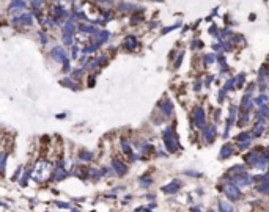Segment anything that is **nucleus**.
<instances>
[{
	"label": "nucleus",
	"instance_id": "f257e3e1",
	"mask_svg": "<svg viewBox=\"0 0 269 212\" xmlns=\"http://www.w3.org/2000/svg\"><path fill=\"white\" fill-rule=\"evenodd\" d=\"M52 170H54V165L49 162V160H38L35 163V167L32 168V179L38 184H43L46 182L47 179H51L52 176Z\"/></svg>",
	"mask_w": 269,
	"mask_h": 212
},
{
	"label": "nucleus",
	"instance_id": "f03ea898",
	"mask_svg": "<svg viewBox=\"0 0 269 212\" xmlns=\"http://www.w3.org/2000/svg\"><path fill=\"white\" fill-rule=\"evenodd\" d=\"M51 57L58 63H66L68 61V54H66V51L63 49V47H54V49L51 51Z\"/></svg>",
	"mask_w": 269,
	"mask_h": 212
},
{
	"label": "nucleus",
	"instance_id": "7ed1b4c3",
	"mask_svg": "<svg viewBox=\"0 0 269 212\" xmlns=\"http://www.w3.org/2000/svg\"><path fill=\"white\" fill-rule=\"evenodd\" d=\"M69 176V173L65 170V167H55L54 165V170H52V176H51V179L52 181H63V179H66Z\"/></svg>",
	"mask_w": 269,
	"mask_h": 212
},
{
	"label": "nucleus",
	"instance_id": "20e7f679",
	"mask_svg": "<svg viewBox=\"0 0 269 212\" xmlns=\"http://www.w3.org/2000/svg\"><path fill=\"white\" fill-rule=\"evenodd\" d=\"M32 178V170L30 168H27V170H24V173L21 174V178H19V185L21 187H27V184H29V179Z\"/></svg>",
	"mask_w": 269,
	"mask_h": 212
},
{
	"label": "nucleus",
	"instance_id": "39448f33",
	"mask_svg": "<svg viewBox=\"0 0 269 212\" xmlns=\"http://www.w3.org/2000/svg\"><path fill=\"white\" fill-rule=\"evenodd\" d=\"M7 160H8V154L5 151H0V174H5L7 170Z\"/></svg>",
	"mask_w": 269,
	"mask_h": 212
},
{
	"label": "nucleus",
	"instance_id": "423d86ee",
	"mask_svg": "<svg viewBox=\"0 0 269 212\" xmlns=\"http://www.w3.org/2000/svg\"><path fill=\"white\" fill-rule=\"evenodd\" d=\"M60 85H63V86H69L71 90H77V85L72 82L69 77H65V79H62L60 80Z\"/></svg>",
	"mask_w": 269,
	"mask_h": 212
},
{
	"label": "nucleus",
	"instance_id": "0eeeda50",
	"mask_svg": "<svg viewBox=\"0 0 269 212\" xmlns=\"http://www.w3.org/2000/svg\"><path fill=\"white\" fill-rule=\"evenodd\" d=\"M62 30H63L65 35H72V33H74V24H72V22H66Z\"/></svg>",
	"mask_w": 269,
	"mask_h": 212
},
{
	"label": "nucleus",
	"instance_id": "6e6552de",
	"mask_svg": "<svg viewBox=\"0 0 269 212\" xmlns=\"http://www.w3.org/2000/svg\"><path fill=\"white\" fill-rule=\"evenodd\" d=\"M79 159H80V160H84V162H90V160L93 159V156H91L90 152L80 151V152H79Z\"/></svg>",
	"mask_w": 269,
	"mask_h": 212
},
{
	"label": "nucleus",
	"instance_id": "1a4fd4ad",
	"mask_svg": "<svg viewBox=\"0 0 269 212\" xmlns=\"http://www.w3.org/2000/svg\"><path fill=\"white\" fill-rule=\"evenodd\" d=\"M21 174H22V168L19 167L16 171H14V176L11 178V181H19V178H21Z\"/></svg>",
	"mask_w": 269,
	"mask_h": 212
},
{
	"label": "nucleus",
	"instance_id": "9d476101",
	"mask_svg": "<svg viewBox=\"0 0 269 212\" xmlns=\"http://www.w3.org/2000/svg\"><path fill=\"white\" fill-rule=\"evenodd\" d=\"M63 42H65L66 46H69V44H72V39H71V35H65V33H63Z\"/></svg>",
	"mask_w": 269,
	"mask_h": 212
},
{
	"label": "nucleus",
	"instance_id": "9b49d317",
	"mask_svg": "<svg viewBox=\"0 0 269 212\" xmlns=\"http://www.w3.org/2000/svg\"><path fill=\"white\" fill-rule=\"evenodd\" d=\"M82 76V69H77V71H72V76H71V79H79Z\"/></svg>",
	"mask_w": 269,
	"mask_h": 212
},
{
	"label": "nucleus",
	"instance_id": "f8f14e48",
	"mask_svg": "<svg viewBox=\"0 0 269 212\" xmlns=\"http://www.w3.org/2000/svg\"><path fill=\"white\" fill-rule=\"evenodd\" d=\"M55 204H57V207H62V209H68V207H69L68 203H62V201H57Z\"/></svg>",
	"mask_w": 269,
	"mask_h": 212
},
{
	"label": "nucleus",
	"instance_id": "ddd939ff",
	"mask_svg": "<svg viewBox=\"0 0 269 212\" xmlns=\"http://www.w3.org/2000/svg\"><path fill=\"white\" fill-rule=\"evenodd\" d=\"M71 57H72V58H76V57H77V47H76V46H72V47H71Z\"/></svg>",
	"mask_w": 269,
	"mask_h": 212
},
{
	"label": "nucleus",
	"instance_id": "4468645a",
	"mask_svg": "<svg viewBox=\"0 0 269 212\" xmlns=\"http://www.w3.org/2000/svg\"><path fill=\"white\" fill-rule=\"evenodd\" d=\"M68 71H69V61L63 63V73H68Z\"/></svg>",
	"mask_w": 269,
	"mask_h": 212
},
{
	"label": "nucleus",
	"instance_id": "2eb2a0df",
	"mask_svg": "<svg viewBox=\"0 0 269 212\" xmlns=\"http://www.w3.org/2000/svg\"><path fill=\"white\" fill-rule=\"evenodd\" d=\"M39 38H41V42H43V44H46V42H47V38H46V35L39 33Z\"/></svg>",
	"mask_w": 269,
	"mask_h": 212
}]
</instances>
